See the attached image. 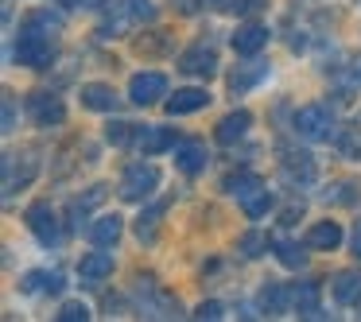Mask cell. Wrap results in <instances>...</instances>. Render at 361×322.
Listing matches in <instances>:
<instances>
[{"label": "cell", "instance_id": "obj_32", "mask_svg": "<svg viewBox=\"0 0 361 322\" xmlns=\"http://www.w3.org/2000/svg\"><path fill=\"white\" fill-rule=\"evenodd\" d=\"M59 318H63V322H86L90 318V306L86 303H63Z\"/></svg>", "mask_w": 361, "mask_h": 322}, {"label": "cell", "instance_id": "obj_17", "mask_svg": "<svg viewBox=\"0 0 361 322\" xmlns=\"http://www.w3.org/2000/svg\"><path fill=\"white\" fill-rule=\"evenodd\" d=\"M330 295L338 299V303H361V272H338L334 283H330Z\"/></svg>", "mask_w": 361, "mask_h": 322}, {"label": "cell", "instance_id": "obj_25", "mask_svg": "<svg viewBox=\"0 0 361 322\" xmlns=\"http://www.w3.org/2000/svg\"><path fill=\"white\" fill-rule=\"evenodd\" d=\"M102 198H105V187H94L86 198H74V202H71V218H74V225H82L78 218H86V213L94 210V206L102 202Z\"/></svg>", "mask_w": 361, "mask_h": 322}, {"label": "cell", "instance_id": "obj_16", "mask_svg": "<svg viewBox=\"0 0 361 322\" xmlns=\"http://www.w3.org/2000/svg\"><path fill=\"white\" fill-rule=\"evenodd\" d=\"M249 125H252V117L245 109H237V113H229V117L218 120V132L214 136H218V144H237L245 132H249Z\"/></svg>", "mask_w": 361, "mask_h": 322}, {"label": "cell", "instance_id": "obj_12", "mask_svg": "<svg viewBox=\"0 0 361 322\" xmlns=\"http://www.w3.org/2000/svg\"><path fill=\"white\" fill-rule=\"evenodd\" d=\"M167 113L171 117H183V113H198L210 105V94L206 89H175V97H167Z\"/></svg>", "mask_w": 361, "mask_h": 322}, {"label": "cell", "instance_id": "obj_30", "mask_svg": "<svg viewBox=\"0 0 361 322\" xmlns=\"http://www.w3.org/2000/svg\"><path fill=\"white\" fill-rule=\"evenodd\" d=\"M136 136V125H125V120H113L109 128H105V140L117 144V148H125V144H133Z\"/></svg>", "mask_w": 361, "mask_h": 322}, {"label": "cell", "instance_id": "obj_37", "mask_svg": "<svg viewBox=\"0 0 361 322\" xmlns=\"http://www.w3.org/2000/svg\"><path fill=\"white\" fill-rule=\"evenodd\" d=\"M299 213H303V206H288V210H283V225H295Z\"/></svg>", "mask_w": 361, "mask_h": 322}, {"label": "cell", "instance_id": "obj_31", "mask_svg": "<svg viewBox=\"0 0 361 322\" xmlns=\"http://www.w3.org/2000/svg\"><path fill=\"white\" fill-rule=\"evenodd\" d=\"M4 167H12V159H4ZM32 175H35V156L27 151V163H24V171H20V187H24V182H32ZM4 187L16 190V171H4Z\"/></svg>", "mask_w": 361, "mask_h": 322}, {"label": "cell", "instance_id": "obj_1", "mask_svg": "<svg viewBox=\"0 0 361 322\" xmlns=\"http://www.w3.org/2000/svg\"><path fill=\"white\" fill-rule=\"evenodd\" d=\"M156 187H159V167L156 163H128L117 190H121L125 202H144V198H152Z\"/></svg>", "mask_w": 361, "mask_h": 322}, {"label": "cell", "instance_id": "obj_10", "mask_svg": "<svg viewBox=\"0 0 361 322\" xmlns=\"http://www.w3.org/2000/svg\"><path fill=\"white\" fill-rule=\"evenodd\" d=\"M109 275H113V252H90V256H82V264H78L82 287H97Z\"/></svg>", "mask_w": 361, "mask_h": 322}, {"label": "cell", "instance_id": "obj_13", "mask_svg": "<svg viewBox=\"0 0 361 322\" xmlns=\"http://www.w3.org/2000/svg\"><path fill=\"white\" fill-rule=\"evenodd\" d=\"M264 47H268V27L264 24L237 27V35H233V51H237V55H257V51H264Z\"/></svg>", "mask_w": 361, "mask_h": 322}, {"label": "cell", "instance_id": "obj_24", "mask_svg": "<svg viewBox=\"0 0 361 322\" xmlns=\"http://www.w3.org/2000/svg\"><path fill=\"white\" fill-rule=\"evenodd\" d=\"M272 249H276V256H280L283 268H303L307 264V252L299 249L295 241H283V237H280V241H272Z\"/></svg>", "mask_w": 361, "mask_h": 322}, {"label": "cell", "instance_id": "obj_35", "mask_svg": "<svg viewBox=\"0 0 361 322\" xmlns=\"http://www.w3.org/2000/svg\"><path fill=\"white\" fill-rule=\"evenodd\" d=\"M12 128H16V105L4 101V132H12Z\"/></svg>", "mask_w": 361, "mask_h": 322}, {"label": "cell", "instance_id": "obj_19", "mask_svg": "<svg viewBox=\"0 0 361 322\" xmlns=\"http://www.w3.org/2000/svg\"><path fill=\"white\" fill-rule=\"evenodd\" d=\"M291 303H295V311L303 314V318H322V311H319V283H299V287L291 291Z\"/></svg>", "mask_w": 361, "mask_h": 322}, {"label": "cell", "instance_id": "obj_9", "mask_svg": "<svg viewBox=\"0 0 361 322\" xmlns=\"http://www.w3.org/2000/svg\"><path fill=\"white\" fill-rule=\"evenodd\" d=\"M27 109H32V117H35V125H39V128H51V125H63V120H66L63 101L51 97V94H32V97H27Z\"/></svg>", "mask_w": 361, "mask_h": 322}, {"label": "cell", "instance_id": "obj_5", "mask_svg": "<svg viewBox=\"0 0 361 322\" xmlns=\"http://www.w3.org/2000/svg\"><path fill=\"white\" fill-rule=\"evenodd\" d=\"M128 97H133V105H156L159 97H167V78L159 70L133 74V82H128Z\"/></svg>", "mask_w": 361, "mask_h": 322}, {"label": "cell", "instance_id": "obj_40", "mask_svg": "<svg viewBox=\"0 0 361 322\" xmlns=\"http://www.w3.org/2000/svg\"><path fill=\"white\" fill-rule=\"evenodd\" d=\"M357 78H361V70H357Z\"/></svg>", "mask_w": 361, "mask_h": 322}, {"label": "cell", "instance_id": "obj_15", "mask_svg": "<svg viewBox=\"0 0 361 322\" xmlns=\"http://www.w3.org/2000/svg\"><path fill=\"white\" fill-rule=\"evenodd\" d=\"M121 229H125V225H121L117 213H102V218L90 225V241H94L97 249H109V244L121 241Z\"/></svg>", "mask_w": 361, "mask_h": 322}, {"label": "cell", "instance_id": "obj_38", "mask_svg": "<svg viewBox=\"0 0 361 322\" xmlns=\"http://www.w3.org/2000/svg\"><path fill=\"white\" fill-rule=\"evenodd\" d=\"M66 4H71V8H94L97 0H66Z\"/></svg>", "mask_w": 361, "mask_h": 322}, {"label": "cell", "instance_id": "obj_28", "mask_svg": "<svg viewBox=\"0 0 361 322\" xmlns=\"http://www.w3.org/2000/svg\"><path fill=\"white\" fill-rule=\"evenodd\" d=\"M241 206H245V213H249V218H264V213L272 210V194H268V187H260L257 194H252V198H245Z\"/></svg>", "mask_w": 361, "mask_h": 322}, {"label": "cell", "instance_id": "obj_23", "mask_svg": "<svg viewBox=\"0 0 361 322\" xmlns=\"http://www.w3.org/2000/svg\"><path fill=\"white\" fill-rule=\"evenodd\" d=\"M268 74V66L264 63H249V66H237L233 74H229V89H233V94H245V89H252L257 86L260 78H264Z\"/></svg>", "mask_w": 361, "mask_h": 322}, {"label": "cell", "instance_id": "obj_39", "mask_svg": "<svg viewBox=\"0 0 361 322\" xmlns=\"http://www.w3.org/2000/svg\"><path fill=\"white\" fill-rule=\"evenodd\" d=\"M214 4H218V8H233L237 0H214Z\"/></svg>", "mask_w": 361, "mask_h": 322}, {"label": "cell", "instance_id": "obj_26", "mask_svg": "<svg viewBox=\"0 0 361 322\" xmlns=\"http://www.w3.org/2000/svg\"><path fill=\"white\" fill-rule=\"evenodd\" d=\"M164 213H167V202H156L152 210H144V213H140V221H136V233H140V237H152Z\"/></svg>", "mask_w": 361, "mask_h": 322}, {"label": "cell", "instance_id": "obj_6", "mask_svg": "<svg viewBox=\"0 0 361 322\" xmlns=\"http://www.w3.org/2000/svg\"><path fill=\"white\" fill-rule=\"evenodd\" d=\"M179 70L183 74H195V78H210L214 70H218V55H214V47H190L179 55Z\"/></svg>", "mask_w": 361, "mask_h": 322}, {"label": "cell", "instance_id": "obj_7", "mask_svg": "<svg viewBox=\"0 0 361 322\" xmlns=\"http://www.w3.org/2000/svg\"><path fill=\"white\" fill-rule=\"evenodd\" d=\"M133 144L144 151V156H156V151H167V148H175V132L171 128H159V125H136V136H133Z\"/></svg>", "mask_w": 361, "mask_h": 322}, {"label": "cell", "instance_id": "obj_11", "mask_svg": "<svg viewBox=\"0 0 361 322\" xmlns=\"http://www.w3.org/2000/svg\"><path fill=\"white\" fill-rule=\"evenodd\" d=\"M342 225L338 221H314L311 229H307V249H319V252H334L338 244H342Z\"/></svg>", "mask_w": 361, "mask_h": 322}, {"label": "cell", "instance_id": "obj_18", "mask_svg": "<svg viewBox=\"0 0 361 322\" xmlns=\"http://www.w3.org/2000/svg\"><path fill=\"white\" fill-rule=\"evenodd\" d=\"M20 283H24V291H47V295H63L66 275H63V272H27Z\"/></svg>", "mask_w": 361, "mask_h": 322}, {"label": "cell", "instance_id": "obj_27", "mask_svg": "<svg viewBox=\"0 0 361 322\" xmlns=\"http://www.w3.org/2000/svg\"><path fill=\"white\" fill-rule=\"evenodd\" d=\"M322 198H326V202H338V206H350V202H357V187H353V182H334V187L322 190Z\"/></svg>", "mask_w": 361, "mask_h": 322}, {"label": "cell", "instance_id": "obj_36", "mask_svg": "<svg viewBox=\"0 0 361 322\" xmlns=\"http://www.w3.org/2000/svg\"><path fill=\"white\" fill-rule=\"evenodd\" d=\"M350 249H353V256L361 260V221H357V229H353V237H350Z\"/></svg>", "mask_w": 361, "mask_h": 322}, {"label": "cell", "instance_id": "obj_3", "mask_svg": "<svg viewBox=\"0 0 361 322\" xmlns=\"http://www.w3.org/2000/svg\"><path fill=\"white\" fill-rule=\"evenodd\" d=\"M295 132L307 136V140H330L334 117H330L326 105H303V109L295 113Z\"/></svg>", "mask_w": 361, "mask_h": 322}, {"label": "cell", "instance_id": "obj_8", "mask_svg": "<svg viewBox=\"0 0 361 322\" xmlns=\"http://www.w3.org/2000/svg\"><path fill=\"white\" fill-rule=\"evenodd\" d=\"M206 163H210V151H206V144H198V140H179V144H175V167H179L183 175L206 171Z\"/></svg>", "mask_w": 361, "mask_h": 322}, {"label": "cell", "instance_id": "obj_34", "mask_svg": "<svg viewBox=\"0 0 361 322\" xmlns=\"http://www.w3.org/2000/svg\"><path fill=\"white\" fill-rule=\"evenodd\" d=\"M195 318H210V322H218V318H221V303H214V299H210V303H202Z\"/></svg>", "mask_w": 361, "mask_h": 322}, {"label": "cell", "instance_id": "obj_2", "mask_svg": "<svg viewBox=\"0 0 361 322\" xmlns=\"http://www.w3.org/2000/svg\"><path fill=\"white\" fill-rule=\"evenodd\" d=\"M16 63L20 66H32V70H47L51 58H55V47H51V39L43 32H32V27H24L16 39Z\"/></svg>", "mask_w": 361, "mask_h": 322}, {"label": "cell", "instance_id": "obj_20", "mask_svg": "<svg viewBox=\"0 0 361 322\" xmlns=\"http://www.w3.org/2000/svg\"><path fill=\"white\" fill-rule=\"evenodd\" d=\"M260 187H264V179H260V175H252V171H241V175H229V179H226V194H233L237 202L252 198Z\"/></svg>", "mask_w": 361, "mask_h": 322}, {"label": "cell", "instance_id": "obj_29", "mask_svg": "<svg viewBox=\"0 0 361 322\" xmlns=\"http://www.w3.org/2000/svg\"><path fill=\"white\" fill-rule=\"evenodd\" d=\"M59 24H63V16H55V12H32L24 27H32V32H43V35H51Z\"/></svg>", "mask_w": 361, "mask_h": 322}, {"label": "cell", "instance_id": "obj_14", "mask_svg": "<svg viewBox=\"0 0 361 322\" xmlns=\"http://www.w3.org/2000/svg\"><path fill=\"white\" fill-rule=\"evenodd\" d=\"M82 105L94 113H113L117 109V94L105 82H90V86H82Z\"/></svg>", "mask_w": 361, "mask_h": 322}, {"label": "cell", "instance_id": "obj_33", "mask_svg": "<svg viewBox=\"0 0 361 322\" xmlns=\"http://www.w3.org/2000/svg\"><path fill=\"white\" fill-rule=\"evenodd\" d=\"M260 249H268V241L260 233H245L241 237V252H245V256H260Z\"/></svg>", "mask_w": 361, "mask_h": 322}, {"label": "cell", "instance_id": "obj_4", "mask_svg": "<svg viewBox=\"0 0 361 322\" xmlns=\"http://www.w3.org/2000/svg\"><path fill=\"white\" fill-rule=\"evenodd\" d=\"M24 218H27V229L35 233V241H39V244H47V249H51V244L63 241V225H59V218L51 213V206H47V202L27 206Z\"/></svg>", "mask_w": 361, "mask_h": 322}, {"label": "cell", "instance_id": "obj_21", "mask_svg": "<svg viewBox=\"0 0 361 322\" xmlns=\"http://www.w3.org/2000/svg\"><path fill=\"white\" fill-rule=\"evenodd\" d=\"M283 171H288V179L311 182L314 179V159L307 156V151H283Z\"/></svg>", "mask_w": 361, "mask_h": 322}, {"label": "cell", "instance_id": "obj_22", "mask_svg": "<svg viewBox=\"0 0 361 322\" xmlns=\"http://www.w3.org/2000/svg\"><path fill=\"white\" fill-rule=\"evenodd\" d=\"M288 303H291V295H288L283 283H264V287H260V311L264 314H283Z\"/></svg>", "mask_w": 361, "mask_h": 322}]
</instances>
